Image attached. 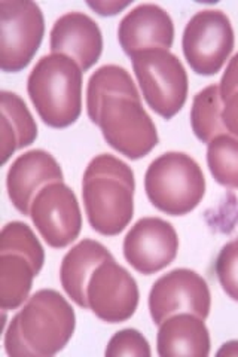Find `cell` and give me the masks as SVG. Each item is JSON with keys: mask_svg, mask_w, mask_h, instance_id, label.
Here are the masks:
<instances>
[{"mask_svg": "<svg viewBox=\"0 0 238 357\" xmlns=\"http://www.w3.org/2000/svg\"><path fill=\"white\" fill-rule=\"evenodd\" d=\"M218 356L226 357H237L238 356V341H230L222 345V349L218 351Z\"/></svg>", "mask_w": 238, "mask_h": 357, "instance_id": "cell-27", "label": "cell"}, {"mask_svg": "<svg viewBox=\"0 0 238 357\" xmlns=\"http://www.w3.org/2000/svg\"><path fill=\"white\" fill-rule=\"evenodd\" d=\"M135 181L131 167L109 153L97 155L82 178L85 213L101 236H118L134 216Z\"/></svg>", "mask_w": 238, "mask_h": 357, "instance_id": "cell-3", "label": "cell"}, {"mask_svg": "<svg viewBox=\"0 0 238 357\" xmlns=\"http://www.w3.org/2000/svg\"><path fill=\"white\" fill-rule=\"evenodd\" d=\"M207 165L219 185L238 189V139L230 134L214 137L207 148Z\"/></svg>", "mask_w": 238, "mask_h": 357, "instance_id": "cell-21", "label": "cell"}, {"mask_svg": "<svg viewBox=\"0 0 238 357\" xmlns=\"http://www.w3.org/2000/svg\"><path fill=\"white\" fill-rule=\"evenodd\" d=\"M76 314L66 298L54 289L31 295L5 333V350L14 357H51L73 337Z\"/></svg>", "mask_w": 238, "mask_h": 357, "instance_id": "cell-2", "label": "cell"}, {"mask_svg": "<svg viewBox=\"0 0 238 357\" xmlns=\"http://www.w3.org/2000/svg\"><path fill=\"white\" fill-rule=\"evenodd\" d=\"M52 54H63L75 60L87 72L103 52V35L97 22L84 13H69L55 21L51 30Z\"/></svg>", "mask_w": 238, "mask_h": 357, "instance_id": "cell-16", "label": "cell"}, {"mask_svg": "<svg viewBox=\"0 0 238 357\" xmlns=\"http://www.w3.org/2000/svg\"><path fill=\"white\" fill-rule=\"evenodd\" d=\"M147 198L163 213H191L206 194V177L194 158L182 152H167L147 167L144 174Z\"/></svg>", "mask_w": 238, "mask_h": 357, "instance_id": "cell-5", "label": "cell"}, {"mask_svg": "<svg viewBox=\"0 0 238 357\" xmlns=\"http://www.w3.org/2000/svg\"><path fill=\"white\" fill-rule=\"evenodd\" d=\"M45 262V250L26 223L14 220L0 234V307L20 308Z\"/></svg>", "mask_w": 238, "mask_h": 357, "instance_id": "cell-6", "label": "cell"}, {"mask_svg": "<svg viewBox=\"0 0 238 357\" xmlns=\"http://www.w3.org/2000/svg\"><path fill=\"white\" fill-rule=\"evenodd\" d=\"M105 354L109 357H118V356L149 357L151 347H149V342H147V340L137 329H124L117 332L110 338Z\"/></svg>", "mask_w": 238, "mask_h": 357, "instance_id": "cell-23", "label": "cell"}, {"mask_svg": "<svg viewBox=\"0 0 238 357\" xmlns=\"http://www.w3.org/2000/svg\"><path fill=\"white\" fill-rule=\"evenodd\" d=\"M214 270L225 294L238 303V237L223 245Z\"/></svg>", "mask_w": 238, "mask_h": 357, "instance_id": "cell-22", "label": "cell"}, {"mask_svg": "<svg viewBox=\"0 0 238 357\" xmlns=\"http://www.w3.org/2000/svg\"><path fill=\"white\" fill-rule=\"evenodd\" d=\"M219 85H209L194 97L191 109L192 131L202 143H210L221 134H228L222 121Z\"/></svg>", "mask_w": 238, "mask_h": 357, "instance_id": "cell-20", "label": "cell"}, {"mask_svg": "<svg viewBox=\"0 0 238 357\" xmlns=\"http://www.w3.org/2000/svg\"><path fill=\"white\" fill-rule=\"evenodd\" d=\"M109 258H112V253L105 245L89 238L77 243L75 248L66 253L60 268V280L64 292L79 307L89 308L87 298L89 277L94 273L97 265Z\"/></svg>", "mask_w": 238, "mask_h": 357, "instance_id": "cell-18", "label": "cell"}, {"mask_svg": "<svg viewBox=\"0 0 238 357\" xmlns=\"http://www.w3.org/2000/svg\"><path fill=\"white\" fill-rule=\"evenodd\" d=\"M124 258L140 274L151 275L172 264L179 250L177 232L160 218H143L124 238Z\"/></svg>", "mask_w": 238, "mask_h": 357, "instance_id": "cell-13", "label": "cell"}, {"mask_svg": "<svg viewBox=\"0 0 238 357\" xmlns=\"http://www.w3.org/2000/svg\"><path fill=\"white\" fill-rule=\"evenodd\" d=\"M87 112L109 146L128 160L149 155L160 142L131 75L121 66H101L89 77Z\"/></svg>", "mask_w": 238, "mask_h": 357, "instance_id": "cell-1", "label": "cell"}, {"mask_svg": "<svg viewBox=\"0 0 238 357\" xmlns=\"http://www.w3.org/2000/svg\"><path fill=\"white\" fill-rule=\"evenodd\" d=\"M45 35L43 13L30 0L0 2V67L6 73L24 70L35 59Z\"/></svg>", "mask_w": 238, "mask_h": 357, "instance_id": "cell-8", "label": "cell"}, {"mask_svg": "<svg viewBox=\"0 0 238 357\" xmlns=\"http://www.w3.org/2000/svg\"><path fill=\"white\" fill-rule=\"evenodd\" d=\"M63 170L54 156L42 149L20 155L9 167L6 188L10 203L24 216H30L31 203L42 188L63 182Z\"/></svg>", "mask_w": 238, "mask_h": 357, "instance_id": "cell-14", "label": "cell"}, {"mask_svg": "<svg viewBox=\"0 0 238 357\" xmlns=\"http://www.w3.org/2000/svg\"><path fill=\"white\" fill-rule=\"evenodd\" d=\"M230 18L218 9H204L189 20L184 31V55L197 75L213 76L223 67L234 50Z\"/></svg>", "mask_w": 238, "mask_h": 357, "instance_id": "cell-9", "label": "cell"}, {"mask_svg": "<svg viewBox=\"0 0 238 357\" xmlns=\"http://www.w3.org/2000/svg\"><path fill=\"white\" fill-rule=\"evenodd\" d=\"M139 287L126 268L113 256L97 265L87 287L88 305L107 323H122L134 316L139 305Z\"/></svg>", "mask_w": 238, "mask_h": 357, "instance_id": "cell-12", "label": "cell"}, {"mask_svg": "<svg viewBox=\"0 0 238 357\" xmlns=\"http://www.w3.org/2000/svg\"><path fill=\"white\" fill-rule=\"evenodd\" d=\"M118 40L127 55L173 47L174 24L161 6L143 3L134 8L119 22Z\"/></svg>", "mask_w": 238, "mask_h": 357, "instance_id": "cell-15", "label": "cell"}, {"mask_svg": "<svg viewBox=\"0 0 238 357\" xmlns=\"http://www.w3.org/2000/svg\"><path fill=\"white\" fill-rule=\"evenodd\" d=\"M87 5L94 9L96 13L101 17H113L119 14L121 10L130 6V2H87Z\"/></svg>", "mask_w": 238, "mask_h": 357, "instance_id": "cell-26", "label": "cell"}, {"mask_svg": "<svg viewBox=\"0 0 238 357\" xmlns=\"http://www.w3.org/2000/svg\"><path fill=\"white\" fill-rule=\"evenodd\" d=\"M30 218L40 237L52 249L67 248L82 229L77 198L63 182H54L40 189L31 203Z\"/></svg>", "mask_w": 238, "mask_h": 357, "instance_id": "cell-10", "label": "cell"}, {"mask_svg": "<svg viewBox=\"0 0 238 357\" xmlns=\"http://www.w3.org/2000/svg\"><path fill=\"white\" fill-rule=\"evenodd\" d=\"M131 60L147 106L164 119L177 115L186 103L189 89L182 61L168 50L143 51Z\"/></svg>", "mask_w": 238, "mask_h": 357, "instance_id": "cell-7", "label": "cell"}, {"mask_svg": "<svg viewBox=\"0 0 238 357\" xmlns=\"http://www.w3.org/2000/svg\"><path fill=\"white\" fill-rule=\"evenodd\" d=\"M82 75L79 64L63 54L43 55L33 67L27 93L48 127H70L81 116Z\"/></svg>", "mask_w": 238, "mask_h": 357, "instance_id": "cell-4", "label": "cell"}, {"mask_svg": "<svg viewBox=\"0 0 238 357\" xmlns=\"http://www.w3.org/2000/svg\"><path fill=\"white\" fill-rule=\"evenodd\" d=\"M221 98L225 103L234 93L238 91V52L231 59L230 64L226 66V70L221 79Z\"/></svg>", "mask_w": 238, "mask_h": 357, "instance_id": "cell-24", "label": "cell"}, {"mask_svg": "<svg viewBox=\"0 0 238 357\" xmlns=\"http://www.w3.org/2000/svg\"><path fill=\"white\" fill-rule=\"evenodd\" d=\"M156 350L161 357L210 354V333L202 319L189 312H179L160 325Z\"/></svg>", "mask_w": 238, "mask_h": 357, "instance_id": "cell-17", "label": "cell"}, {"mask_svg": "<svg viewBox=\"0 0 238 357\" xmlns=\"http://www.w3.org/2000/svg\"><path fill=\"white\" fill-rule=\"evenodd\" d=\"M210 307L211 295L207 282L186 268H176L158 278L149 294V311L155 325H161L179 312H189L206 320Z\"/></svg>", "mask_w": 238, "mask_h": 357, "instance_id": "cell-11", "label": "cell"}, {"mask_svg": "<svg viewBox=\"0 0 238 357\" xmlns=\"http://www.w3.org/2000/svg\"><path fill=\"white\" fill-rule=\"evenodd\" d=\"M0 107H2V132H0L2 162L6 164L15 151L30 146L38 139V126L24 100L15 93L2 91Z\"/></svg>", "mask_w": 238, "mask_h": 357, "instance_id": "cell-19", "label": "cell"}, {"mask_svg": "<svg viewBox=\"0 0 238 357\" xmlns=\"http://www.w3.org/2000/svg\"><path fill=\"white\" fill-rule=\"evenodd\" d=\"M222 121L228 132L238 137V91L234 93L225 102V106L222 110Z\"/></svg>", "mask_w": 238, "mask_h": 357, "instance_id": "cell-25", "label": "cell"}]
</instances>
